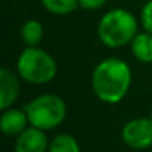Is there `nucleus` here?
<instances>
[{
	"mask_svg": "<svg viewBox=\"0 0 152 152\" xmlns=\"http://www.w3.org/2000/svg\"><path fill=\"white\" fill-rule=\"evenodd\" d=\"M49 143L46 131L30 125L17 137L15 152H48Z\"/></svg>",
	"mask_w": 152,
	"mask_h": 152,
	"instance_id": "0eeeda50",
	"label": "nucleus"
},
{
	"mask_svg": "<svg viewBox=\"0 0 152 152\" xmlns=\"http://www.w3.org/2000/svg\"><path fill=\"white\" fill-rule=\"evenodd\" d=\"M149 118L152 119V109H151V113H149Z\"/></svg>",
	"mask_w": 152,
	"mask_h": 152,
	"instance_id": "2eb2a0df",
	"label": "nucleus"
},
{
	"mask_svg": "<svg viewBox=\"0 0 152 152\" xmlns=\"http://www.w3.org/2000/svg\"><path fill=\"white\" fill-rule=\"evenodd\" d=\"M20 75L8 67L0 69V109H9L20 96Z\"/></svg>",
	"mask_w": 152,
	"mask_h": 152,
	"instance_id": "423d86ee",
	"label": "nucleus"
},
{
	"mask_svg": "<svg viewBox=\"0 0 152 152\" xmlns=\"http://www.w3.org/2000/svg\"><path fill=\"white\" fill-rule=\"evenodd\" d=\"M28 118L24 109L9 107L3 110L0 116V128H2L5 136L9 137H18L26 128H28Z\"/></svg>",
	"mask_w": 152,
	"mask_h": 152,
	"instance_id": "6e6552de",
	"label": "nucleus"
},
{
	"mask_svg": "<svg viewBox=\"0 0 152 152\" xmlns=\"http://www.w3.org/2000/svg\"><path fill=\"white\" fill-rule=\"evenodd\" d=\"M140 23L143 26V30L152 34V0H148L143 5L140 11Z\"/></svg>",
	"mask_w": 152,
	"mask_h": 152,
	"instance_id": "ddd939ff",
	"label": "nucleus"
},
{
	"mask_svg": "<svg viewBox=\"0 0 152 152\" xmlns=\"http://www.w3.org/2000/svg\"><path fill=\"white\" fill-rule=\"evenodd\" d=\"M43 8L52 15H69L79 8V0H40Z\"/></svg>",
	"mask_w": 152,
	"mask_h": 152,
	"instance_id": "9b49d317",
	"label": "nucleus"
},
{
	"mask_svg": "<svg viewBox=\"0 0 152 152\" xmlns=\"http://www.w3.org/2000/svg\"><path fill=\"white\" fill-rule=\"evenodd\" d=\"M121 137L124 143L131 149H148L152 146V119L134 118L122 127Z\"/></svg>",
	"mask_w": 152,
	"mask_h": 152,
	"instance_id": "39448f33",
	"label": "nucleus"
},
{
	"mask_svg": "<svg viewBox=\"0 0 152 152\" xmlns=\"http://www.w3.org/2000/svg\"><path fill=\"white\" fill-rule=\"evenodd\" d=\"M48 152H81V148L73 136L63 133L51 140Z\"/></svg>",
	"mask_w": 152,
	"mask_h": 152,
	"instance_id": "f8f14e48",
	"label": "nucleus"
},
{
	"mask_svg": "<svg viewBox=\"0 0 152 152\" xmlns=\"http://www.w3.org/2000/svg\"><path fill=\"white\" fill-rule=\"evenodd\" d=\"M137 28V20L130 11L115 8L100 18L97 24V36L104 46L116 49L130 45L139 33Z\"/></svg>",
	"mask_w": 152,
	"mask_h": 152,
	"instance_id": "f03ea898",
	"label": "nucleus"
},
{
	"mask_svg": "<svg viewBox=\"0 0 152 152\" xmlns=\"http://www.w3.org/2000/svg\"><path fill=\"white\" fill-rule=\"evenodd\" d=\"M17 73L31 85H43L51 82L57 75V63L54 57L42 48L27 46L17 60Z\"/></svg>",
	"mask_w": 152,
	"mask_h": 152,
	"instance_id": "7ed1b4c3",
	"label": "nucleus"
},
{
	"mask_svg": "<svg viewBox=\"0 0 152 152\" xmlns=\"http://www.w3.org/2000/svg\"><path fill=\"white\" fill-rule=\"evenodd\" d=\"M130 46H131V52L137 61L145 63V64L152 63V34H149L146 31L137 33V36L133 39Z\"/></svg>",
	"mask_w": 152,
	"mask_h": 152,
	"instance_id": "1a4fd4ad",
	"label": "nucleus"
},
{
	"mask_svg": "<svg viewBox=\"0 0 152 152\" xmlns=\"http://www.w3.org/2000/svg\"><path fill=\"white\" fill-rule=\"evenodd\" d=\"M20 34L27 46H39L43 39V26L37 20H28L23 24Z\"/></svg>",
	"mask_w": 152,
	"mask_h": 152,
	"instance_id": "9d476101",
	"label": "nucleus"
},
{
	"mask_svg": "<svg viewBox=\"0 0 152 152\" xmlns=\"http://www.w3.org/2000/svg\"><path fill=\"white\" fill-rule=\"evenodd\" d=\"M107 0H79V8L85 11H97L106 5Z\"/></svg>",
	"mask_w": 152,
	"mask_h": 152,
	"instance_id": "4468645a",
	"label": "nucleus"
},
{
	"mask_svg": "<svg viewBox=\"0 0 152 152\" xmlns=\"http://www.w3.org/2000/svg\"><path fill=\"white\" fill-rule=\"evenodd\" d=\"M131 69L116 57L102 60L93 70L91 87L96 97L107 104L119 103L131 87Z\"/></svg>",
	"mask_w": 152,
	"mask_h": 152,
	"instance_id": "f257e3e1",
	"label": "nucleus"
},
{
	"mask_svg": "<svg viewBox=\"0 0 152 152\" xmlns=\"http://www.w3.org/2000/svg\"><path fill=\"white\" fill-rule=\"evenodd\" d=\"M24 110L30 125L43 131L57 128L67 113L64 100L57 94L37 96L24 106Z\"/></svg>",
	"mask_w": 152,
	"mask_h": 152,
	"instance_id": "20e7f679",
	"label": "nucleus"
}]
</instances>
